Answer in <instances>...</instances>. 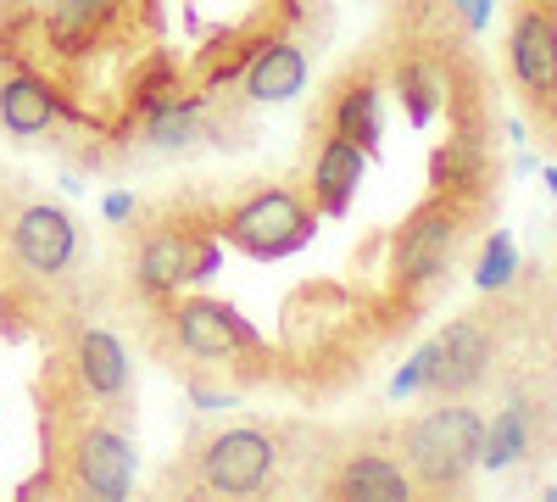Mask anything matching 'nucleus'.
<instances>
[{"mask_svg": "<svg viewBox=\"0 0 557 502\" xmlns=\"http://www.w3.org/2000/svg\"><path fill=\"white\" fill-rule=\"evenodd\" d=\"M480 436L485 419L462 396H446L441 407L401 425V464L418 491H462L480 469Z\"/></svg>", "mask_w": 557, "mask_h": 502, "instance_id": "f257e3e1", "label": "nucleus"}, {"mask_svg": "<svg viewBox=\"0 0 557 502\" xmlns=\"http://www.w3.org/2000/svg\"><path fill=\"white\" fill-rule=\"evenodd\" d=\"M318 235V207L301 201L296 191L285 185H268V191H251L240 207H228L218 218V241L235 246L257 262H278V257H296L307 241Z\"/></svg>", "mask_w": 557, "mask_h": 502, "instance_id": "f03ea898", "label": "nucleus"}, {"mask_svg": "<svg viewBox=\"0 0 557 502\" xmlns=\"http://www.w3.org/2000/svg\"><path fill=\"white\" fill-rule=\"evenodd\" d=\"M469 218H474V201L430 196V201L396 230V280H401L407 291L435 285L441 273L451 268L462 235H469Z\"/></svg>", "mask_w": 557, "mask_h": 502, "instance_id": "7ed1b4c3", "label": "nucleus"}, {"mask_svg": "<svg viewBox=\"0 0 557 502\" xmlns=\"http://www.w3.org/2000/svg\"><path fill=\"white\" fill-rule=\"evenodd\" d=\"M223 262V241L218 230H178V223H162L139 241L134 257V285L151 302H173L184 285H207Z\"/></svg>", "mask_w": 557, "mask_h": 502, "instance_id": "20e7f679", "label": "nucleus"}, {"mask_svg": "<svg viewBox=\"0 0 557 502\" xmlns=\"http://www.w3.org/2000/svg\"><path fill=\"white\" fill-rule=\"evenodd\" d=\"M278 475V441L257 425H228L201 441L196 452V480L212 497H257Z\"/></svg>", "mask_w": 557, "mask_h": 502, "instance_id": "39448f33", "label": "nucleus"}, {"mask_svg": "<svg viewBox=\"0 0 557 502\" xmlns=\"http://www.w3.org/2000/svg\"><path fill=\"white\" fill-rule=\"evenodd\" d=\"M168 330H173V346L196 363H228L262 346V335L240 318V307H228L218 296H173Z\"/></svg>", "mask_w": 557, "mask_h": 502, "instance_id": "423d86ee", "label": "nucleus"}, {"mask_svg": "<svg viewBox=\"0 0 557 502\" xmlns=\"http://www.w3.org/2000/svg\"><path fill=\"white\" fill-rule=\"evenodd\" d=\"M67 486L78 497H101V502H123L134 491V441L117 425H78L67 441Z\"/></svg>", "mask_w": 557, "mask_h": 502, "instance_id": "0eeeda50", "label": "nucleus"}, {"mask_svg": "<svg viewBox=\"0 0 557 502\" xmlns=\"http://www.w3.org/2000/svg\"><path fill=\"white\" fill-rule=\"evenodd\" d=\"M435 369H430V396H469L474 385L491 380V357H496V335L480 313H462L430 341Z\"/></svg>", "mask_w": 557, "mask_h": 502, "instance_id": "6e6552de", "label": "nucleus"}, {"mask_svg": "<svg viewBox=\"0 0 557 502\" xmlns=\"http://www.w3.org/2000/svg\"><path fill=\"white\" fill-rule=\"evenodd\" d=\"M73 257H78V223L62 207L34 201L12 218V262L28 280H62Z\"/></svg>", "mask_w": 557, "mask_h": 502, "instance_id": "1a4fd4ad", "label": "nucleus"}, {"mask_svg": "<svg viewBox=\"0 0 557 502\" xmlns=\"http://www.w3.org/2000/svg\"><path fill=\"white\" fill-rule=\"evenodd\" d=\"M507 62H513V78L530 96V107L557 123V17L524 7L513 17V39H507Z\"/></svg>", "mask_w": 557, "mask_h": 502, "instance_id": "9d476101", "label": "nucleus"}, {"mask_svg": "<svg viewBox=\"0 0 557 502\" xmlns=\"http://www.w3.org/2000/svg\"><path fill=\"white\" fill-rule=\"evenodd\" d=\"M67 369H73V380H78V391H84L89 402L123 407V396H128V352H123V341H117L112 330L84 325V330L73 335Z\"/></svg>", "mask_w": 557, "mask_h": 502, "instance_id": "9b49d317", "label": "nucleus"}, {"mask_svg": "<svg viewBox=\"0 0 557 502\" xmlns=\"http://www.w3.org/2000/svg\"><path fill=\"white\" fill-rule=\"evenodd\" d=\"M362 179H368V151L330 128V140H323L318 157H312V207L323 218H346L357 191H362Z\"/></svg>", "mask_w": 557, "mask_h": 502, "instance_id": "f8f14e48", "label": "nucleus"}, {"mask_svg": "<svg viewBox=\"0 0 557 502\" xmlns=\"http://www.w3.org/2000/svg\"><path fill=\"white\" fill-rule=\"evenodd\" d=\"M418 486L407 475L401 458L380 446H362V452H346L341 469L330 475V497H351V502H407Z\"/></svg>", "mask_w": 557, "mask_h": 502, "instance_id": "ddd939ff", "label": "nucleus"}, {"mask_svg": "<svg viewBox=\"0 0 557 502\" xmlns=\"http://www.w3.org/2000/svg\"><path fill=\"white\" fill-rule=\"evenodd\" d=\"M307 89V51L290 39H262L246 62V101L257 107H285Z\"/></svg>", "mask_w": 557, "mask_h": 502, "instance_id": "4468645a", "label": "nucleus"}, {"mask_svg": "<svg viewBox=\"0 0 557 502\" xmlns=\"http://www.w3.org/2000/svg\"><path fill=\"white\" fill-rule=\"evenodd\" d=\"M62 101L57 89L45 84L39 73H12L7 84H0V128L12 134V140H34V134H45L57 123Z\"/></svg>", "mask_w": 557, "mask_h": 502, "instance_id": "2eb2a0df", "label": "nucleus"}, {"mask_svg": "<svg viewBox=\"0 0 557 502\" xmlns=\"http://www.w3.org/2000/svg\"><path fill=\"white\" fill-rule=\"evenodd\" d=\"M330 128L346 134L351 146H362L368 157L380 151V134H385V96H380V78H374V73H357V78L341 89V96H335Z\"/></svg>", "mask_w": 557, "mask_h": 502, "instance_id": "dca6fc26", "label": "nucleus"}, {"mask_svg": "<svg viewBox=\"0 0 557 502\" xmlns=\"http://www.w3.org/2000/svg\"><path fill=\"white\" fill-rule=\"evenodd\" d=\"M207 96H178V89H168V96H157L146 112H139V123H146V146L157 151H184L201 140V118H207Z\"/></svg>", "mask_w": 557, "mask_h": 502, "instance_id": "f3484780", "label": "nucleus"}, {"mask_svg": "<svg viewBox=\"0 0 557 502\" xmlns=\"http://www.w3.org/2000/svg\"><path fill=\"white\" fill-rule=\"evenodd\" d=\"M430 185L435 196H457V201H474L485 185V146L474 134H457L430 157Z\"/></svg>", "mask_w": 557, "mask_h": 502, "instance_id": "a211bd4d", "label": "nucleus"}, {"mask_svg": "<svg viewBox=\"0 0 557 502\" xmlns=\"http://www.w3.org/2000/svg\"><path fill=\"white\" fill-rule=\"evenodd\" d=\"M396 96H401L407 118L424 128V123L446 107V73H441L430 57H407V62L396 68Z\"/></svg>", "mask_w": 557, "mask_h": 502, "instance_id": "6ab92c4d", "label": "nucleus"}, {"mask_svg": "<svg viewBox=\"0 0 557 502\" xmlns=\"http://www.w3.org/2000/svg\"><path fill=\"white\" fill-rule=\"evenodd\" d=\"M524 452H530V407L507 402L480 436V469H507V464H519Z\"/></svg>", "mask_w": 557, "mask_h": 502, "instance_id": "aec40b11", "label": "nucleus"}, {"mask_svg": "<svg viewBox=\"0 0 557 502\" xmlns=\"http://www.w3.org/2000/svg\"><path fill=\"white\" fill-rule=\"evenodd\" d=\"M123 0H51V34L62 51H84L112 17Z\"/></svg>", "mask_w": 557, "mask_h": 502, "instance_id": "412c9836", "label": "nucleus"}, {"mask_svg": "<svg viewBox=\"0 0 557 502\" xmlns=\"http://www.w3.org/2000/svg\"><path fill=\"white\" fill-rule=\"evenodd\" d=\"M513 273H519V246H513V235L507 230H496L491 241H485V252H480V291H507L513 285Z\"/></svg>", "mask_w": 557, "mask_h": 502, "instance_id": "4be33fe9", "label": "nucleus"}, {"mask_svg": "<svg viewBox=\"0 0 557 502\" xmlns=\"http://www.w3.org/2000/svg\"><path fill=\"white\" fill-rule=\"evenodd\" d=\"M430 369H435V352H430V346H418V352L401 363V369H396V380H391V396H396V402L418 396V391L430 385Z\"/></svg>", "mask_w": 557, "mask_h": 502, "instance_id": "5701e85b", "label": "nucleus"}, {"mask_svg": "<svg viewBox=\"0 0 557 502\" xmlns=\"http://www.w3.org/2000/svg\"><path fill=\"white\" fill-rule=\"evenodd\" d=\"M451 7H457L462 28H469V34H480V28L491 23V12H496V0H451Z\"/></svg>", "mask_w": 557, "mask_h": 502, "instance_id": "b1692460", "label": "nucleus"}, {"mask_svg": "<svg viewBox=\"0 0 557 502\" xmlns=\"http://www.w3.org/2000/svg\"><path fill=\"white\" fill-rule=\"evenodd\" d=\"M101 212H107V223H128V218H134V196H128V191H112V196L101 201Z\"/></svg>", "mask_w": 557, "mask_h": 502, "instance_id": "393cba45", "label": "nucleus"}, {"mask_svg": "<svg viewBox=\"0 0 557 502\" xmlns=\"http://www.w3.org/2000/svg\"><path fill=\"white\" fill-rule=\"evenodd\" d=\"M196 407H201V414H218V407H235V396H218V391H196Z\"/></svg>", "mask_w": 557, "mask_h": 502, "instance_id": "a878e982", "label": "nucleus"}, {"mask_svg": "<svg viewBox=\"0 0 557 502\" xmlns=\"http://www.w3.org/2000/svg\"><path fill=\"white\" fill-rule=\"evenodd\" d=\"M524 7H535V12H546V17H557V0H524Z\"/></svg>", "mask_w": 557, "mask_h": 502, "instance_id": "bb28decb", "label": "nucleus"}, {"mask_svg": "<svg viewBox=\"0 0 557 502\" xmlns=\"http://www.w3.org/2000/svg\"><path fill=\"white\" fill-rule=\"evenodd\" d=\"M546 185H552V196H557V168H552V173H546Z\"/></svg>", "mask_w": 557, "mask_h": 502, "instance_id": "cd10ccee", "label": "nucleus"}]
</instances>
